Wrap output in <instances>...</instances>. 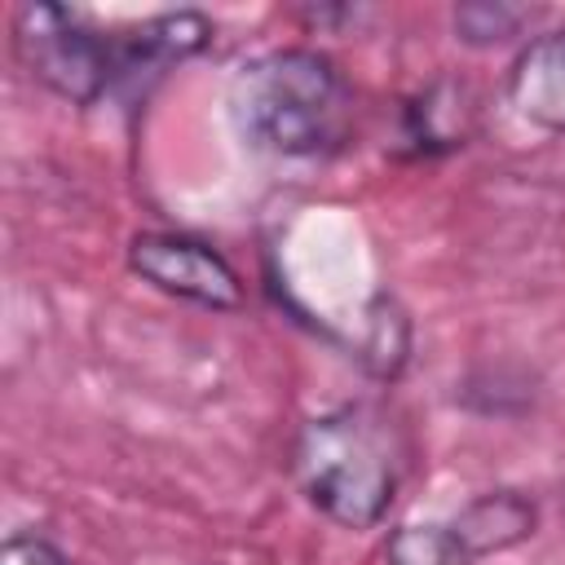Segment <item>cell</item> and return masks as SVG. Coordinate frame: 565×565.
I'll return each instance as SVG.
<instances>
[{
  "instance_id": "obj_1",
  "label": "cell",
  "mask_w": 565,
  "mask_h": 565,
  "mask_svg": "<svg viewBox=\"0 0 565 565\" xmlns=\"http://www.w3.org/2000/svg\"><path fill=\"white\" fill-rule=\"evenodd\" d=\"M230 115L252 150L309 159L344 146L353 88L327 53L287 44L238 66L230 79Z\"/></svg>"
},
{
  "instance_id": "obj_2",
  "label": "cell",
  "mask_w": 565,
  "mask_h": 565,
  "mask_svg": "<svg viewBox=\"0 0 565 565\" xmlns=\"http://www.w3.org/2000/svg\"><path fill=\"white\" fill-rule=\"evenodd\" d=\"M300 494L344 530H371L406 472L402 428L371 402H344L300 424L291 446Z\"/></svg>"
},
{
  "instance_id": "obj_3",
  "label": "cell",
  "mask_w": 565,
  "mask_h": 565,
  "mask_svg": "<svg viewBox=\"0 0 565 565\" xmlns=\"http://www.w3.org/2000/svg\"><path fill=\"white\" fill-rule=\"evenodd\" d=\"M13 53L31 79L71 106H93L115 88V40L62 4L26 0L13 9Z\"/></svg>"
},
{
  "instance_id": "obj_4",
  "label": "cell",
  "mask_w": 565,
  "mask_h": 565,
  "mask_svg": "<svg viewBox=\"0 0 565 565\" xmlns=\"http://www.w3.org/2000/svg\"><path fill=\"white\" fill-rule=\"evenodd\" d=\"M128 269L150 282L163 296L190 300L199 309H243L247 291L238 269L203 238L194 234H172V230H141L128 238Z\"/></svg>"
},
{
  "instance_id": "obj_5",
  "label": "cell",
  "mask_w": 565,
  "mask_h": 565,
  "mask_svg": "<svg viewBox=\"0 0 565 565\" xmlns=\"http://www.w3.org/2000/svg\"><path fill=\"white\" fill-rule=\"evenodd\" d=\"M508 102L534 128L565 132V26L534 35L508 66Z\"/></svg>"
},
{
  "instance_id": "obj_6",
  "label": "cell",
  "mask_w": 565,
  "mask_h": 565,
  "mask_svg": "<svg viewBox=\"0 0 565 565\" xmlns=\"http://www.w3.org/2000/svg\"><path fill=\"white\" fill-rule=\"evenodd\" d=\"M477 132V93L463 79H433L402 110V137L415 154H450Z\"/></svg>"
},
{
  "instance_id": "obj_7",
  "label": "cell",
  "mask_w": 565,
  "mask_h": 565,
  "mask_svg": "<svg viewBox=\"0 0 565 565\" xmlns=\"http://www.w3.org/2000/svg\"><path fill=\"white\" fill-rule=\"evenodd\" d=\"M534 525H539V508L521 490H486L472 503H463L459 516L450 521V530L459 534V543L472 556L508 552V547L525 543L534 534Z\"/></svg>"
},
{
  "instance_id": "obj_8",
  "label": "cell",
  "mask_w": 565,
  "mask_h": 565,
  "mask_svg": "<svg viewBox=\"0 0 565 565\" xmlns=\"http://www.w3.org/2000/svg\"><path fill=\"white\" fill-rule=\"evenodd\" d=\"M477 556L450 525H397L384 543V565H472Z\"/></svg>"
},
{
  "instance_id": "obj_9",
  "label": "cell",
  "mask_w": 565,
  "mask_h": 565,
  "mask_svg": "<svg viewBox=\"0 0 565 565\" xmlns=\"http://www.w3.org/2000/svg\"><path fill=\"white\" fill-rule=\"evenodd\" d=\"M366 327H371V335H366V344H362V358H366V366H371L375 375L393 380V375L402 371V362H406V349H411V327H406V313L397 309V300L375 296Z\"/></svg>"
},
{
  "instance_id": "obj_10",
  "label": "cell",
  "mask_w": 565,
  "mask_h": 565,
  "mask_svg": "<svg viewBox=\"0 0 565 565\" xmlns=\"http://www.w3.org/2000/svg\"><path fill=\"white\" fill-rule=\"evenodd\" d=\"M530 22V9L516 4H459L455 9V31L463 44H499L508 35H516Z\"/></svg>"
},
{
  "instance_id": "obj_11",
  "label": "cell",
  "mask_w": 565,
  "mask_h": 565,
  "mask_svg": "<svg viewBox=\"0 0 565 565\" xmlns=\"http://www.w3.org/2000/svg\"><path fill=\"white\" fill-rule=\"evenodd\" d=\"M0 565H66V556L44 534H13L0 547Z\"/></svg>"
}]
</instances>
